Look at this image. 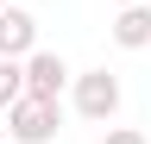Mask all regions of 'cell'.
<instances>
[{
  "label": "cell",
  "mask_w": 151,
  "mask_h": 144,
  "mask_svg": "<svg viewBox=\"0 0 151 144\" xmlns=\"http://www.w3.org/2000/svg\"><path fill=\"white\" fill-rule=\"evenodd\" d=\"M25 100V57H0V113Z\"/></svg>",
  "instance_id": "obj_6"
},
{
  "label": "cell",
  "mask_w": 151,
  "mask_h": 144,
  "mask_svg": "<svg viewBox=\"0 0 151 144\" xmlns=\"http://www.w3.org/2000/svg\"><path fill=\"white\" fill-rule=\"evenodd\" d=\"M76 113H82V119H113V113H120V82H113L107 69L76 75Z\"/></svg>",
  "instance_id": "obj_2"
},
{
  "label": "cell",
  "mask_w": 151,
  "mask_h": 144,
  "mask_svg": "<svg viewBox=\"0 0 151 144\" xmlns=\"http://www.w3.org/2000/svg\"><path fill=\"white\" fill-rule=\"evenodd\" d=\"M6 138L13 144H50L57 138V100H19L13 113H6Z\"/></svg>",
  "instance_id": "obj_1"
},
{
  "label": "cell",
  "mask_w": 151,
  "mask_h": 144,
  "mask_svg": "<svg viewBox=\"0 0 151 144\" xmlns=\"http://www.w3.org/2000/svg\"><path fill=\"white\" fill-rule=\"evenodd\" d=\"M63 82H69V63L57 57V50H32L25 57V94L32 100H57Z\"/></svg>",
  "instance_id": "obj_3"
},
{
  "label": "cell",
  "mask_w": 151,
  "mask_h": 144,
  "mask_svg": "<svg viewBox=\"0 0 151 144\" xmlns=\"http://www.w3.org/2000/svg\"><path fill=\"white\" fill-rule=\"evenodd\" d=\"M113 44L120 50H145L151 44V6H120V19H113Z\"/></svg>",
  "instance_id": "obj_5"
},
{
  "label": "cell",
  "mask_w": 151,
  "mask_h": 144,
  "mask_svg": "<svg viewBox=\"0 0 151 144\" xmlns=\"http://www.w3.org/2000/svg\"><path fill=\"white\" fill-rule=\"evenodd\" d=\"M32 44H38V25H32V13H19V6H0V57H32Z\"/></svg>",
  "instance_id": "obj_4"
},
{
  "label": "cell",
  "mask_w": 151,
  "mask_h": 144,
  "mask_svg": "<svg viewBox=\"0 0 151 144\" xmlns=\"http://www.w3.org/2000/svg\"><path fill=\"white\" fill-rule=\"evenodd\" d=\"M101 144H151L145 132H139V125H107V138Z\"/></svg>",
  "instance_id": "obj_7"
},
{
  "label": "cell",
  "mask_w": 151,
  "mask_h": 144,
  "mask_svg": "<svg viewBox=\"0 0 151 144\" xmlns=\"http://www.w3.org/2000/svg\"><path fill=\"white\" fill-rule=\"evenodd\" d=\"M0 6H6V0H0Z\"/></svg>",
  "instance_id": "obj_9"
},
{
  "label": "cell",
  "mask_w": 151,
  "mask_h": 144,
  "mask_svg": "<svg viewBox=\"0 0 151 144\" xmlns=\"http://www.w3.org/2000/svg\"><path fill=\"white\" fill-rule=\"evenodd\" d=\"M120 6H139V0H120Z\"/></svg>",
  "instance_id": "obj_8"
}]
</instances>
